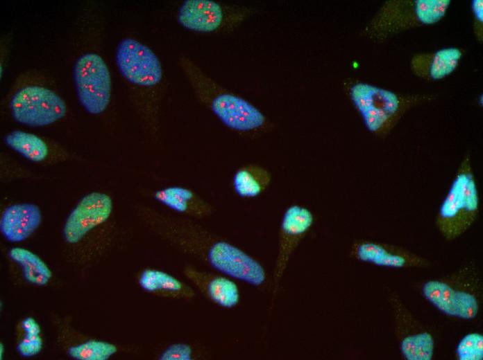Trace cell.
Here are the masks:
<instances>
[{
	"instance_id": "6da1fadb",
	"label": "cell",
	"mask_w": 483,
	"mask_h": 360,
	"mask_svg": "<svg viewBox=\"0 0 483 360\" xmlns=\"http://www.w3.org/2000/svg\"><path fill=\"white\" fill-rule=\"evenodd\" d=\"M178 62L197 100L223 125L242 134L268 128V118L251 102L219 84L187 56L180 55Z\"/></svg>"
},
{
	"instance_id": "ac0fdd59",
	"label": "cell",
	"mask_w": 483,
	"mask_h": 360,
	"mask_svg": "<svg viewBox=\"0 0 483 360\" xmlns=\"http://www.w3.org/2000/svg\"><path fill=\"white\" fill-rule=\"evenodd\" d=\"M144 291L170 299L192 300L196 296L195 290L187 283L165 271L146 269L138 278Z\"/></svg>"
},
{
	"instance_id": "277c9868",
	"label": "cell",
	"mask_w": 483,
	"mask_h": 360,
	"mask_svg": "<svg viewBox=\"0 0 483 360\" xmlns=\"http://www.w3.org/2000/svg\"><path fill=\"white\" fill-rule=\"evenodd\" d=\"M153 213L155 230L171 246L223 273L235 245L219 237L196 219L170 213Z\"/></svg>"
},
{
	"instance_id": "52a82bcc",
	"label": "cell",
	"mask_w": 483,
	"mask_h": 360,
	"mask_svg": "<svg viewBox=\"0 0 483 360\" xmlns=\"http://www.w3.org/2000/svg\"><path fill=\"white\" fill-rule=\"evenodd\" d=\"M480 199L469 153L465 154L437 213L436 226L447 240L468 231L479 213Z\"/></svg>"
},
{
	"instance_id": "cb8c5ba5",
	"label": "cell",
	"mask_w": 483,
	"mask_h": 360,
	"mask_svg": "<svg viewBox=\"0 0 483 360\" xmlns=\"http://www.w3.org/2000/svg\"><path fill=\"white\" fill-rule=\"evenodd\" d=\"M456 354L459 360H482L483 359V336L470 333L458 343Z\"/></svg>"
},
{
	"instance_id": "f546056e",
	"label": "cell",
	"mask_w": 483,
	"mask_h": 360,
	"mask_svg": "<svg viewBox=\"0 0 483 360\" xmlns=\"http://www.w3.org/2000/svg\"><path fill=\"white\" fill-rule=\"evenodd\" d=\"M3 348V345H2V343H1V352H0V353H1V354H0V356H1V359H2V354H3V350H2Z\"/></svg>"
},
{
	"instance_id": "5bb4252c",
	"label": "cell",
	"mask_w": 483,
	"mask_h": 360,
	"mask_svg": "<svg viewBox=\"0 0 483 360\" xmlns=\"http://www.w3.org/2000/svg\"><path fill=\"white\" fill-rule=\"evenodd\" d=\"M185 277L207 299L223 307L232 308L239 301V291L232 280L187 264L183 270Z\"/></svg>"
},
{
	"instance_id": "8992f818",
	"label": "cell",
	"mask_w": 483,
	"mask_h": 360,
	"mask_svg": "<svg viewBox=\"0 0 483 360\" xmlns=\"http://www.w3.org/2000/svg\"><path fill=\"white\" fill-rule=\"evenodd\" d=\"M450 0L386 1L366 24L363 33L374 42H384L412 28L434 24L446 15Z\"/></svg>"
},
{
	"instance_id": "9a60e30c",
	"label": "cell",
	"mask_w": 483,
	"mask_h": 360,
	"mask_svg": "<svg viewBox=\"0 0 483 360\" xmlns=\"http://www.w3.org/2000/svg\"><path fill=\"white\" fill-rule=\"evenodd\" d=\"M153 198L177 215L196 220L205 219L214 213V207L193 190L171 186L156 190Z\"/></svg>"
},
{
	"instance_id": "603a6c76",
	"label": "cell",
	"mask_w": 483,
	"mask_h": 360,
	"mask_svg": "<svg viewBox=\"0 0 483 360\" xmlns=\"http://www.w3.org/2000/svg\"><path fill=\"white\" fill-rule=\"evenodd\" d=\"M117 352L115 345L97 340H90L68 350L69 356L78 360H107Z\"/></svg>"
},
{
	"instance_id": "4316f807",
	"label": "cell",
	"mask_w": 483,
	"mask_h": 360,
	"mask_svg": "<svg viewBox=\"0 0 483 360\" xmlns=\"http://www.w3.org/2000/svg\"><path fill=\"white\" fill-rule=\"evenodd\" d=\"M474 35L478 42L483 40V1L473 0L471 3Z\"/></svg>"
},
{
	"instance_id": "5b68a950",
	"label": "cell",
	"mask_w": 483,
	"mask_h": 360,
	"mask_svg": "<svg viewBox=\"0 0 483 360\" xmlns=\"http://www.w3.org/2000/svg\"><path fill=\"white\" fill-rule=\"evenodd\" d=\"M348 94L366 129L380 138L386 137L408 111L434 98L430 94L396 93L363 82L350 83Z\"/></svg>"
},
{
	"instance_id": "f1b7e54d",
	"label": "cell",
	"mask_w": 483,
	"mask_h": 360,
	"mask_svg": "<svg viewBox=\"0 0 483 360\" xmlns=\"http://www.w3.org/2000/svg\"><path fill=\"white\" fill-rule=\"evenodd\" d=\"M10 35L3 36V41L1 42V78L6 64L8 55V44Z\"/></svg>"
},
{
	"instance_id": "4fadbf2b",
	"label": "cell",
	"mask_w": 483,
	"mask_h": 360,
	"mask_svg": "<svg viewBox=\"0 0 483 360\" xmlns=\"http://www.w3.org/2000/svg\"><path fill=\"white\" fill-rule=\"evenodd\" d=\"M359 261L392 268L425 267L429 262L404 247L376 241L355 242L351 250Z\"/></svg>"
},
{
	"instance_id": "2e32d148",
	"label": "cell",
	"mask_w": 483,
	"mask_h": 360,
	"mask_svg": "<svg viewBox=\"0 0 483 360\" xmlns=\"http://www.w3.org/2000/svg\"><path fill=\"white\" fill-rule=\"evenodd\" d=\"M463 54V50L457 47L416 53L411 60L410 68L414 75L423 80H441L455 71Z\"/></svg>"
},
{
	"instance_id": "83f0119b",
	"label": "cell",
	"mask_w": 483,
	"mask_h": 360,
	"mask_svg": "<svg viewBox=\"0 0 483 360\" xmlns=\"http://www.w3.org/2000/svg\"><path fill=\"white\" fill-rule=\"evenodd\" d=\"M22 327L26 334H40L41 332L39 324L31 317L24 318L22 323Z\"/></svg>"
},
{
	"instance_id": "d6986e66",
	"label": "cell",
	"mask_w": 483,
	"mask_h": 360,
	"mask_svg": "<svg viewBox=\"0 0 483 360\" xmlns=\"http://www.w3.org/2000/svg\"><path fill=\"white\" fill-rule=\"evenodd\" d=\"M271 174L264 167L249 163L237 168L232 179L235 194L242 198L251 199L260 195L269 186Z\"/></svg>"
},
{
	"instance_id": "ffe728a7",
	"label": "cell",
	"mask_w": 483,
	"mask_h": 360,
	"mask_svg": "<svg viewBox=\"0 0 483 360\" xmlns=\"http://www.w3.org/2000/svg\"><path fill=\"white\" fill-rule=\"evenodd\" d=\"M3 142L7 147L32 162H42L49 154L47 142L33 133L13 130L4 136Z\"/></svg>"
},
{
	"instance_id": "9c48e42d",
	"label": "cell",
	"mask_w": 483,
	"mask_h": 360,
	"mask_svg": "<svg viewBox=\"0 0 483 360\" xmlns=\"http://www.w3.org/2000/svg\"><path fill=\"white\" fill-rule=\"evenodd\" d=\"M72 75L83 108L92 115L103 113L110 102L112 80L101 54L94 50L81 52L74 62Z\"/></svg>"
},
{
	"instance_id": "7a4b0ae2",
	"label": "cell",
	"mask_w": 483,
	"mask_h": 360,
	"mask_svg": "<svg viewBox=\"0 0 483 360\" xmlns=\"http://www.w3.org/2000/svg\"><path fill=\"white\" fill-rule=\"evenodd\" d=\"M115 62L142 114L156 130L164 80L159 57L140 40L126 37L117 46Z\"/></svg>"
},
{
	"instance_id": "44dd1931",
	"label": "cell",
	"mask_w": 483,
	"mask_h": 360,
	"mask_svg": "<svg viewBox=\"0 0 483 360\" xmlns=\"http://www.w3.org/2000/svg\"><path fill=\"white\" fill-rule=\"evenodd\" d=\"M8 255L22 267L25 279L33 285L43 286L52 276V272L45 262L35 253L26 249L12 248L8 252Z\"/></svg>"
},
{
	"instance_id": "30bf717a",
	"label": "cell",
	"mask_w": 483,
	"mask_h": 360,
	"mask_svg": "<svg viewBox=\"0 0 483 360\" xmlns=\"http://www.w3.org/2000/svg\"><path fill=\"white\" fill-rule=\"evenodd\" d=\"M475 277L464 273L430 280L422 288L424 297L441 312L473 319L480 309V291Z\"/></svg>"
},
{
	"instance_id": "7402d4cb",
	"label": "cell",
	"mask_w": 483,
	"mask_h": 360,
	"mask_svg": "<svg viewBox=\"0 0 483 360\" xmlns=\"http://www.w3.org/2000/svg\"><path fill=\"white\" fill-rule=\"evenodd\" d=\"M434 342L427 332L412 334L400 343V350L409 360H430L434 353Z\"/></svg>"
},
{
	"instance_id": "ba28073f",
	"label": "cell",
	"mask_w": 483,
	"mask_h": 360,
	"mask_svg": "<svg viewBox=\"0 0 483 360\" xmlns=\"http://www.w3.org/2000/svg\"><path fill=\"white\" fill-rule=\"evenodd\" d=\"M255 12L253 8L210 0H186L178 7L176 20L184 28L200 33H228Z\"/></svg>"
},
{
	"instance_id": "e0dca14e",
	"label": "cell",
	"mask_w": 483,
	"mask_h": 360,
	"mask_svg": "<svg viewBox=\"0 0 483 360\" xmlns=\"http://www.w3.org/2000/svg\"><path fill=\"white\" fill-rule=\"evenodd\" d=\"M42 221L40 208L31 203L13 204L3 212L0 230L9 242H20L29 237Z\"/></svg>"
},
{
	"instance_id": "484cf974",
	"label": "cell",
	"mask_w": 483,
	"mask_h": 360,
	"mask_svg": "<svg viewBox=\"0 0 483 360\" xmlns=\"http://www.w3.org/2000/svg\"><path fill=\"white\" fill-rule=\"evenodd\" d=\"M42 348V339L39 334H25L23 339L17 345V351L24 357L37 354Z\"/></svg>"
},
{
	"instance_id": "d4e9b609",
	"label": "cell",
	"mask_w": 483,
	"mask_h": 360,
	"mask_svg": "<svg viewBox=\"0 0 483 360\" xmlns=\"http://www.w3.org/2000/svg\"><path fill=\"white\" fill-rule=\"evenodd\" d=\"M198 351L190 344L174 343L167 346L158 357L160 360H192L197 359Z\"/></svg>"
},
{
	"instance_id": "8fae6325",
	"label": "cell",
	"mask_w": 483,
	"mask_h": 360,
	"mask_svg": "<svg viewBox=\"0 0 483 360\" xmlns=\"http://www.w3.org/2000/svg\"><path fill=\"white\" fill-rule=\"evenodd\" d=\"M113 208L112 198L107 194L92 192L85 195L69 213L64 228L66 242L75 244L91 230L106 222Z\"/></svg>"
},
{
	"instance_id": "3957f363",
	"label": "cell",
	"mask_w": 483,
	"mask_h": 360,
	"mask_svg": "<svg viewBox=\"0 0 483 360\" xmlns=\"http://www.w3.org/2000/svg\"><path fill=\"white\" fill-rule=\"evenodd\" d=\"M12 119L22 125L38 127L56 123L67 114V105L56 85L46 72L31 69L20 73L6 96Z\"/></svg>"
},
{
	"instance_id": "7c38bea8",
	"label": "cell",
	"mask_w": 483,
	"mask_h": 360,
	"mask_svg": "<svg viewBox=\"0 0 483 360\" xmlns=\"http://www.w3.org/2000/svg\"><path fill=\"white\" fill-rule=\"evenodd\" d=\"M313 222V214L305 206L294 204L285 211L279 231L278 252L274 271V294L291 255L310 231Z\"/></svg>"
}]
</instances>
